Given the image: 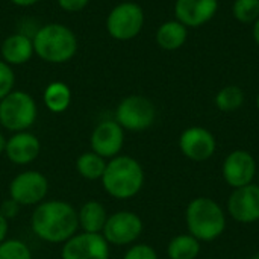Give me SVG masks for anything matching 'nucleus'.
Listing matches in <instances>:
<instances>
[{"instance_id": "nucleus-1", "label": "nucleus", "mask_w": 259, "mask_h": 259, "mask_svg": "<svg viewBox=\"0 0 259 259\" xmlns=\"http://www.w3.org/2000/svg\"><path fill=\"white\" fill-rule=\"evenodd\" d=\"M30 223L33 234L39 240L53 244L65 243L79 228L76 209L61 200L41 202L33 211Z\"/></svg>"}, {"instance_id": "nucleus-2", "label": "nucleus", "mask_w": 259, "mask_h": 259, "mask_svg": "<svg viewBox=\"0 0 259 259\" xmlns=\"http://www.w3.org/2000/svg\"><path fill=\"white\" fill-rule=\"evenodd\" d=\"M185 223L188 234L200 243H212L219 240L226 228V212L219 202L211 197H196L185 209Z\"/></svg>"}, {"instance_id": "nucleus-3", "label": "nucleus", "mask_w": 259, "mask_h": 259, "mask_svg": "<svg viewBox=\"0 0 259 259\" xmlns=\"http://www.w3.org/2000/svg\"><path fill=\"white\" fill-rule=\"evenodd\" d=\"M144 170L141 164L132 156H115L105 168L102 184L105 191L118 200L135 197L144 185Z\"/></svg>"}, {"instance_id": "nucleus-4", "label": "nucleus", "mask_w": 259, "mask_h": 259, "mask_svg": "<svg viewBox=\"0 0 259 259\" xmlns=\"http://www.w3.org/2000/svg\"><path fill=\"white\" fill-rule=\"evenodd\" d=\"M32 42L36 56L49 64L68 62L77 52V38L74 32L59 23H49L39 27L32 38Z\"/></svg>"}, {"instance_id": "nucleus-5", "label": "nucleus", "mask_w": 259, "mask_h": 259, "mask_svg": "<svg viewBox=\"0 0 259 259\" xmlns=\"http://www.w3.org/2000/svg\"><path fill=\"white\" fill-rule=\"evenodd\" d=\"M36 103L24 91H12L0 100V124L12 132H24L36 120Z\"/></svg>"}, {"instance_id": "nucleus-6", "label": "nucleus", "mask_w": 259, "mask_h": 259, "mask_svg": "<svg viewBox=\"0 0 259 259\" xmlns=\"http://www.w3.org/2000/svg\"><path fill=\"white\" fill-rule=\"evenodd\" d=\"M146 15L135 2H123L111 9L106 17V30L117 41H129L140 35Z\"/></svg>"}, {"instance_id": "nucleus-7", "label": "nucleus", "mask_w": 259, "mask_h": 259, "mask_svg": "<svg viewBox=\"0 0 259 259\" xmlns=\"http://www.w3.org/2000/svg\"><path fill=\"white\" fill-rule=\"evenodd\" d=\"M156 120V108L153 102L144 96L124 97L115 111V121L131 132H143L153 126Z\"/></svg>"}, {"instance_id": "nucleus-8", "label": "nucleus", "mask_w": 259, "mask_h": 259, "mask_svg": "<svg viewBox=\"0 0 259 259\" xmlns=\"http://www.w3.org/2000/svg\"><path fill=\"white\" fill-rule=\"evenodd\" d=\"M258 165L253 155L244 149L232 150L223 161L222 175L225 182L232 188H241L253 184L256 179Z\"/></svg>"}, {"instance_id": "nucleus-9", "label": "nucleus", "mask_w": 259, "mask_h": 259, "mask_svg": "<svg viewBox=\"0 0 259 259\" xmlns=\"http://www.w3.org/2000/svg\"><path fill=\"white\" fill-rule=\"evenodd\" d=\"M102 232L109 244L127 246L143 234V220L135 212L120 211L108 217Z\"/></svg>"}, {"instance_id": "nucleus-10", "label": "nucleus", "mask_w": 259, "mask_h": 259, "mask_svg": "<svg viewBox=\"0 0 259 259\" xmlns=\"http://www.w3.org/2000/svg\"><path fill=\"white\" fill-rule=\"evenodd\" d=\"M182 155L193 162H205L214 156L217 140L214 134L203 126H190L179 137Z\"/></svg>"}, {"instance_id": "nucleus-11", "label": "nucleus", "mask_w": 259, "mask_h": 259, "mask_svg": "<svg viewBox=\"0 0 259 259\" xmlns=\"http://www.w3.org/2000/svg\"><path fill=\"white\" fill-rule=\"evenodd\" d=\"M49 191V181L39 171H23L17 175L9 185V196L20 206L41 203Z\"/></svg>"}, {"instance_id": "nucleus-12", "label": "nucleus", "mask_w": 259, "mask_h": 259, "mask_svg": "<svg viewBox=\"0 0 259 259\" xmlns=\"http://www.w3.org/2000/svg\"><path fill=\"white\" fill-rule=\"evenodd\" d=\"M109 243L100 234L82 232L64 243L62 259H109Z\"/></svg>"}, {"instance_id": "nucleus-13", "label": "nucleus", "mask_w": 259, "mask_h": 259, "mask_svg": "<svg viewBox=\"0 0 259 259\" xmlns=\"http://www.w3.org/2000/svg\"><path fill=\"white\" fill-rule=\"evenodd\" d=\"M228 212L237 223L253 225L259 222V185L250 184L235 188L228 199Z\"/></svg>"}, {"instance_id": "nucleus-14", "label": "nucleus", "mask_w": 259, "mask_h": 259, "mask_svg": "<svg viewBox=\"0 0 259 259\" xmlns=\"http://www.w3.org/2000/svg\"><path fill=\"white\" fill-rule=\"evenodd\" d=\"M124 144V129L115 120H106L96 126L91 134V149L102 158L118 156Z\"/></svg>"}, {"instance_id": "nucleus-15", "label": "nucleus", "mask_w": 259, "mask_h": 259, "mask_svg": "<svg viewBox=\"0 0 259 259\" xmlns=\"http://www.w3.org/2000/svg\"><path fill=\"white\" fill-rule=\"evenodd\" d=\"M219 11V0H176L175 17L188 29L208 24Z\"/></svg>"}, {"instance_id": "nucleus-16", "label": "nucleus", "mask_w": 259, "mask_h": 259, "mask_svg": "<svg viewBox=\"0 0 259 259\" xmlns=\"http://www.w3.org/2000/svg\"><path fill=\"white\" fill-rule=\"evenodd\" d=\"M41 144L39 140L30 134V132H15L8 141L5 153L9 161H12L17 165H26L36 159L39 155Z\"/></svg>"}, {"instance_id": "nucleus-17", "label": "nucleus", "mask_w": 259, "mask_h": 259, "mask_svg": "<svg viewBox=\"0 0 259 259\" xmlns=\"http://www.w3.org/2000/svg\"><path fill=\"white\" fill-rule=\"evenodd\" d=\"M33 42L24 33L9 35L0 47V55L3 61L9 65H21L26 64L33 55Z\"/></svg>"}, {"instance_id": "nucleus-18", "label": "nucleus", "mask_w": 259, "mask_h": 259, "mask_svg": "<svg viewBox=\"0 0 259 259\" xmlns=\"http://www.w3.org/2000/svg\"><path fill=\"white\" fill-rule=\"evenodd\" d=\"M156 44L167 52H175L179 50L188 39V27L184 26L181 21L175 20H168L164 21L158 30H156Z\"/></svg>"}, {"instance_id": "nucleus-19", "label": "nucleus", "mask_w": 259, "mask_h": 259, "mask_svg": "<svg viewBox=\"0 0 259 259\" xmlns=\"http://www.w3.org/2000/svg\"><path fill=\"white\" fill-rule=\"evenodd\" d=\"M108 217L109 215L106 214L105 206L94 200L87 202L77 212L79 226L83 229V232L88 234H100L105 228Z\"/></svg>"}, {"instance_id": "nucleus-20", "label": "nucleus", "mask_w": 259, "mask_h": 259, "mask_svg": "<svg viewBox=\"0 0 259 259\" xmlns=\"http://www.w3.org/2000/svg\"><path fill=\"white\" fill-rule=\"evenodd\" d=\"M200 241L190 234H181L170 240L167 246L168 259H197L200 255Z\"/></svg>"}, {"instance_id": "nucleus-21", "label": "nucleus", "mask_w": 259, "mask_h": 259, "mask_svg": "<svg viewBox=\"0 0 259 259\" xmlns=\"http://www.w3.org/2000/svg\"><path fill=\"white\" fill-rule=\"evenodd\" d=\"M44 105L49 111L55 114H61L67 111V108L71 103V90L64 82H52L44 90Z\"/></svg>"}, {"instance_id": "nucleus-22", "label": "nucleus", "mask_w": 259, "mask_h": 259, "mask_svg": "<svg viewBox=\"0 0 259 259\" xmlns=\"http://www.w3.org/2000/svg\"><path fill=\"white\" fill-rule=\"evenodd\" d=\"M106 164L108 162L105 161V158L99 156L94 152H87L77 158L76 168L82 178H85L88 181H97V179H102Z\"/></svg>"}, {"instance_id": "nucleus-23", "label": "nucleus", "mask_w": 259, "mask_h": 259, "mask_svg": "<svg viewBox=\"0 0 259 259\" xmlns=\"http://www.w3.org/2000/svg\"><path fill=\"white\" fill-rule=\"evenodd\" d=\"M244 91L237 85L223 87L214 97V103L222 112H234L244 105Z\"/></svg>"}, {"instance_id": "nucleus-24", "label": "nucleus", "mask_w": 259, "mask_h": 259, "mask_svg": "<svg viewBox=\"0 0 259 259\" xmlns=\"http://www.w3.org/2000/svg\"><path fill=\"white\" fill-rule=\"evenodd\" d=\"M232 15L241 24H253L259 18V0H234Z\"/></svg>"}, {"instance_id": "nucleus-25", "label": "nucleus", "mask_w": 259, "mask_h": 259, "mask_svg": "<svg viewBox=\"0 0 259 259\" xmlns=\"http://www.w3.org/2000/svg\"><path fill=\"white\" fill-rule=\"evenodd\" d=\"M0 259H32V253L23 241L5 240L0 244Z\"/></svg>"}, {"instance_id": "nucleus-26", "label": "nucleus", "mask_w": 259, "mask_h": 259, "mask_svg": "<svg viewBox=\"0 0 259 259\" xmlns=\"http://www.w3.org/2000/svg\"><path fill=\"white\" fill-rule=\"evenodd\" d=\"M15 74L9 64L0 61V100H3L8 94L14 91Z\"/></svg>"}, {"instance_id": "nucleus-27", "label": "nucleus", "mask_w": 259, "mask_h": 259, "mask_svg": "<svg viewBox=\"0 0 259 259\" xmlns=\"http://www.w3.org/2000/svg\"><path fill=\"white\" fill-rule=\"evenodd\" d=\"M123 259H159L156 250L149 246V244H135L132 246L126 253Z\"/></svg>"}, {"instance_id": "nucleus-28", "label": "nucleus", "mask_w": 259, "mask_h": 259, "mask_svg": "<svg viewBox=\"0 0 259 259\" xmlns=\"http://www.w3.org/2000/svg\"><path fill=\"white\" fill-rule=\"evenodd\" d=\"M88 3L90 0H58V5L65 12H79L83 8H87Z\"/></svg>"}, {"instance_id": "nucleus-29", "label": "nucleus", "mask_w": 259, "mask_h": 259, "mask_svg": "<svg viewBox=\"0 0 259 259\" xmlns=\"http://www.w3.org/2000/svg\"><path fill=\"white\" fill-rule=\"evenodd\" d=\"M18 208H20V205H18L15 200L9 199V200H6V202L2 205L0 214H2L5 219H11V217H15V215L18 214Z\"/></svg>"}, {"instance_id": "nucleus-30", "label": "nucleus", "mask_w": 259, "mask_h": 259, "mask_svg": "<svg viewBox=\"0 0 259 259\" xmlns=\"http://www.w3.org/2000/svg\"><path fill=\"white\" fill-rule=\"evenodd\" d=\"M6 235H8V219H5L0 214V244L6 240Z\"/></svg>"}, {"instance_id": "nucleus-31", "label": "nucleus", "mask_w": 259, "mask_h": 259, "mask_svg": "<svg viewBox=\"0 0 259 259\" xmlns=\"http://www.w3.org/2000/svg\"><path fill=\"white\" fill-rule=\"evenodd\" d=\"M11 3H14L15 6H21V8H27V6H33L35 3H38L39 0H9Z\"/></svg>"}, {"instance_id": "nucleus-32", "label": "nucleus", "mask_w": 259, "mask_h": 259, "mask_svg": "<svg viewBox=\"0 0 259 259\" xmlns=\"http://www.w3.org/2000/svg\"><path fill=\"white\" fill-rule=\"evenodd\" d=\"M252 35H253V39H255L256 46L259 47V18L252 24Z\"/></svg>"}, {"instance_id": "nucleus-33", "label": "nucleus", "mask_w": 259, "mask_h": 259, "mask_svg": "<svg viewBox=\"0 0 259 259\" xmlns=\"http://www.w3.org/2000/svg\"><path fill=\"white\" fill-rule=\"evenodd\" d=\"M6 141H8V140H5V137L0 134V153L5 152V149H6Z\"/></svg>"}, {"instance_id": "nucleus-34", "label": "nucleus", "mask_w": 259, "mask_h": 259, "mask_svg": "<svg viewBox=\"0 0 259 259\" xmlns=\"http://www.w3.org/2000/svg\"><path fill=\"white\" fill-rule=\"evenodd\" d=\"M256 108H258V111H259V93H258V96H256Z\"/></svg>"}, {"instance_id": "nucleus-35", "label": "nucleus", "mask_w": 259, "mask_h": 259, "mask_svg": "<svg viewBox=\"0 0 259 259\" xmlns=\"http://www.w3.org/2000/svg\"><path fill=\"white\" fill-rule=\"evenodd\" d=\"M250 259H259V253H256V255H253V256H252V258Z\"/></svg>"}, {"instance_id": "nucleus-36", "label": "nucleus", "mask_w": 259, "mask_h": 259, "mask_svg": "<svg viewBox=\"0 0 259 259\" xmlns=\"http://www.w3.org/2000/svg\"><path fill=\"white\" fill-rule=\"evenodd\" d=\"M256 181H258V185H259V170H258V173H256Z\"/></svg>"}, {"instance_id": "nucleus-37", "label": "nucleus", "mask_w": 259, "mask_h": 259, "mask_svg": "<svg viewBox=\"0 0 259 259\" xmlns=\"http://www.w3.org/2000/svg\"><path fill=\"white\" fill-rule=\"evenodd\" d=\"M208 259H215V258H208Z\"/></svg>"}]
</instances>
